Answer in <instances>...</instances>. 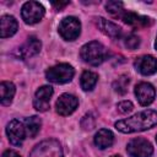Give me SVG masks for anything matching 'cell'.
I'll use <instances>...</instances> for the list:
<instances>
[{
    "mask_svg": "<svg viewBox=\"0 0 157 157\" xmlns=\"http://www.w3.org/2000/svg\"><path fill=\"white\" fill-rule=\"evenodd\" d=\"M156 125H157V112L152 109L142 110L132 117L118 120L114 124L117 130H119L120 132H125V134L148 130Z\"/></svg>",
    "mask_w": 157,
    "mask_h": 157,
    "instance_id": "obj_1",
    "label": "cell"
},
{
    "mask_svg": "<svg viewBox=\"0 0 157 157\" xmlns=\"http://www.w3.org/2000/svg\"><path fill=\"white\" fill-rule=\"evenodd\" d=\"M80 56L81 59L93 66L101 65L108 56V52L104 48V45L97 40H92L86 43L81 50H80Z\"/></svg>",
    "mask_w": 157,
    "mask_h": 157,
    "instance_id": "obj_2",
    "label": "cell"
},
{
    "mask_svg": "<svg viewBox=\"0 0 157 157\" xmlns=\"http://www.w3.org/2000/svg\"><path fill=\"white\" fill-rule=\"evenodd\" d=\"M74 75H75L74 67L66 63H61V64H58L55 66H52L45 72V77L48 81L54 82V83H59V85L70 82L72 80Z\"/></svg>",
    "mask_w": 157,
    "mask_h": 157,
    "instance_id": "obj_3",
    "label": "cell"
},
{
    "mask_svg": "<svg viewBox=\"0 0 157 157\" xmlns=\"http://www.w3.org/2000/svg\"><path fill=\"white\" fill-rule=\"evenodd\" d=\"M29 157H63V148L55 139H48L34 146Z\"/></svg>",
    "mask_w": 157,
    "mask_h": 157,
    "instance_id": "obj_4",
    "label": "cell"
},
{
    "mask_svg": "<svg viewBox=\"0 0 157 157\" xmlns=\"http://www.w3.org/2000/svg\"><path fill=\"white\" fill-rule=\"evenodd\" d=\"M59 34L65 40H75L81 32V22L74 16H69L61 20L59 23Z\"/></svg>",
    "mask_w": 157,
    "mask_h": 157,
    "instance_id": "obj_5",
    "label": "cell"
},
{
    "mask_svg": "<svg viewBox=\"0 0 157 157\" xmlns=\"http://www.w3.org/2000/svg\"><path fill=\"white\" fill-rule=\"evenodd\" d=\"M44 12H45V10H44L43 5L37 1H27L23 4V6L21 9L22 20L27 25H34V23L39 22L43 18Z\"/></svg>",
    "mask_w": 157,
    "mask_h": 157,
    "instance_id": "obj_6",
    "label": "cell"
},
{
    "mask_svg": "<svg viewBox=\"0 0 157 157\" xmlns=\"http://www.w3.org/2000/svg\"><path fill=\"white\" fill-rule=\"evenodd\" d=\"M126 151L131 157H151L153 153V147L146 139L136 137L128 144Z\"/></svg>",
    "mask_w": 157,
    "mask_h": 157,
    "instance_id": "obj_7",
    "label": "cell"
},
{
    "mask_svg": "<svg viewBox=\"0 0 157 157\" xmlns=\"http://www.w3.org/2000/svg\"><path fill=\"white\" fill-rule=\"evenodd\" d=\"M26 128L22 123L18 120L13 119L6 125V135L9 137V141L13 146H20L22 145L25 137H26Z\"/></svg>",
    "mask_w": 157,
    "mask_h": 157,
    "instance_id": "obj_8",
    "label": "cell"
},
{
    "mask_svg": "<svg viewBox=\"0 0 157 157\" xmlns=\"http://www.w3.org/2000/svg\"><path fill=\"white\" fill-rule=\"evenodd\" d=\"M77 105H78V99L75 96L69 94V93L61 94L55 103L56 113L63 117H66V115H70L71 113H74L75 109L77 108Z\"/></svg>",
    "mask_w": 157,
    "mask_h": 157,
    "instance_id": "obj_9",
    "label": "cell"
},
{
    "mask_svg": "<svg viewBox=\"0 0 157 157\" xmlns=\"http://www.w3.org/2000/svg\"><path fill=\"white\" fill-rule=\"evenodd\" d=\"M53 96V88L50 86H42L36 91L33 98V107L38 112H45L49 109L50 98Z\"/></svg>",
    "mask_w": 157,
    "mask_h": 157,
    "instance_id": "obj_10",
    "label": "cell"
},
{
    "mask_svg": "<svg viewBox=\"0 0 157 157\" xmlns=\"http://www.w3.org/2000/svg\"><path fill=\"white\" fill-rule=\"evenodd\" d=\"M135 96L141 105H148L156 97L155 87L148 82H140L135 87Z\"/></svg>",
    "mask_w": 157,
    "mask_h": 157,
    "instance_id": "obj_11",
    "label": "cell"
},
{
    "mask_svg": "<svg viewBox=\"0 0 157 157\" xmlns=\"http://www.w3.org/2000/svg\"><path fill=\"white\" fill-rule=\"evenodd\" d=\"M134 65L140 74L146 76L152 75L157 71V60L152 55H142L140 58H136Z\"/></svg>",
    "mask_w": 157,
    "mask_h": 157,
    "instance_id": "obj_12",
    "label": "cell"
},
{
    "mask_svg": "<svg viewBox=\"0 0 157 157\" xmlns=\"http://www.w3.org/2000/svg\"><path fill=\"white\" fill-rule=\"evenodd\" d=\"M42 48V43L40 40L34 37V36H31L27 38V40L18 48V56L21 59H27V58H31L36 54L39 53Z\"/></svg>",
    "mask_w": 157,
    "mask_h": 157,
    "instance_id": "obj_13",
    "label": "cell"
},
{
    "mask_svg": "<svg viewBox=\"0 0 157 157\" xmlns=\"http://www.w3.org/2000/svg\"><path fill=\"white\" fill-rule=\"evenodd\" d=\"M17 21L13 16L10 15H4L0 20V36L1 38H7L11 37L16 33L17 31Z\"/></svg>",
    "mask_w": 157,
    "mask_h": 157,
    "instance_id": "obj_14",
    "label": "cell"
},
{
    "mask_svg": "<svg viewBox=\"0 0 157 157\" xmlns=\"http://www.w3.org/2000/svg\"><path fill=\"white\" fill-rule=\"evenodd\" d=\"M96 23H97V27L101 29V32H103L105 36L110 38H119L121 36V28L103 17H98Z\"/></svg>",
    "mask_w": 157,
    "mask_h": 157,
    "instance_id": "obj_15",
    "label": "cell"
},
{
    "mask_svg": "<svg viewBox=\"0 0 157 157\" xmlns=\"http://www.w3.org/2000/svg\"><path fill=\"white\" fill-rule=\"evenodd\" d=\"M121 18L124 20L125 23H128V25H130L132 27H137V28H140V27H147V26H150L152 23V20L150 17L141 16V15H137V13L130 12V11H128V12L125 11Z\"/></svg>",
    "mask_w": 157,
    "mask_h": 157,
    "instance_id": "obj_16",
    "label": "cell"
},
{
    "mask_svg": "<svg viewBox=\"0 0 157 157\" xmlns=\"http://www.w3.org/2000/svg\"><path fill=\"white\" fill-rule=\"evenodd\" d=\"M113 142H114V135L108 129H99L94 135V145L101 150L110 147Z\"/></svg>",
    "mask_w": 157,
    "mask_h": 157,
    "instance_id": "obj_17",
    "label": "cell"
},
{
    "mask_svg": "<svg viewBox=\"0 0 157 157\" xmlns=\"http://www.w3.org/2000/svg\"><path fill=\"white\" fill-rule=\"evenodd\" d=\"M16 88L15 85L10 81H2L0 83V101L2 105H9L12 102Z\"/></svg>",
    "mask_w": 157,
    "mask_h": 157,
    "instance_id": "obj_18",
    "label": "cell"
},
{
    "mask_svg": "<svg viewBox=\"0 0 157 157\" xmlns=\"http://www.w3.org/2000/svg\"><path fill=\"white\" fill-rule=\"evenodd\" d=\"M98 81V75L93 71H83L82 75H81V80H80V83H81V88L83 91H91L93 90V87L96 86Z\"/></svg>",
    "mask_w": 157,
    "mask_h": 157,
    "instance_id": "obj_19",
    "label": "cell"
},
{
    "mask_svg": "<svg viewBox=\"0 0 157 157\" xmlns=\"http://www.w3.org/2000/svg\"><path fill=\"white\" fill-rule=\"evenodd\" d=\"M25 128H26V132L29 137H36L37 134L39 132L40 130V125H42V121L38 117L33 115V117H29V118H26L25 120Z\"/></svg>",
    "mask_w": 157,
    "mask_h": 157,
    "instance_id": "obj_20",
    "label": "cell"
},
{
    "mask_svg": "<svg viewBox=\"0 0 157 157\" xmlns=\"http://www.w3.org/2000/svg\"><path fill=\"white\" fill-rule=\"evenodd\" d=\"M105 10L113 17H123V15L125 12L124 4L121 1H108L105 4Z\"/></svg>",
    "mask_w": 157,
    "mask_h": 157,
    "instance_id": "obj_21",
    "label": "cell"
},
{
    "mask_svg": "<svg viewBox=\"0 0 157 157\" xmlns=\"http://www.w3.org/2000/svg\"><path fill=\"white\" fill-rule=\"evenodd\" d=\"M130 80L126 75H121L119 76L114 82H113V88L117 93L119 94H124L126 92V88H128V85H129Z\"/></svg>",
    "mask_w": 157,
    "mask_h": 157,
    "instance_id": "obj_22",
    "label": "cell"
},
{
    "mask_svg": "<svg viewBox=\"0 0 157 157\" xmlns=\"http://www.w3.org/2000/svg\"><path fill=\"white\" fill-rule=\"evenodd\" d=\"M124 44H125V47H126L128 49L134 50V49H136V48L140 45V38H139L136 34L130 33V34H128V36L125 37Z\"/></svg>",
    "mask_w": 157,
    "mask_h": 157,
    "instance_id": "obj_23",
    "label": "cell"
},
{
    "mask_svg": "<svg viewBox=\"0 0 157 157\" xmlns=\"http://www.w3.org/2000/svg\"><path fill=\"white\" fill-rule=\"evenodd\" d=\"M117 108L121 114H126V113H130L134 109V105H132V103L130 101H123V102L118 103Z\"/></svg>",
    "mask_w": 157,
    "mask_h": 157,
    "instance_id": "obj_24",
    "label": "cell"
},
{
    "mask_svg": "<svg viewBox=\"0 0 157 157\" xmlns=\"http://www.w3.org/2000/svg\"><path fill=\"white\" fill-rule=\"evenodd\" d=\"M52 5L56 9V10H61V9H64L66 5H69V1H59V2H52Z\"/></svg>",
    "mask_w": 157,
    "mask_h": 157,
    "instance_id": "obj_25",
    "label": "cell"
},
{
    "mask_svg": "<svg viewBox=\"0 0 157 157\" xmlns=\"http://www.w3.org/2000/svg\"><path fill=\"white\" fill-rule=\"evenodd\" d=\"M1 157H21V156H20L17 152L12 151V150H7V151H5V152L2 153Z\"/></svg>",
    "mask_w": 157,
    "mask_h": 157,
    "instance_id": "obj_26",
    "label": "cell"
},
{
    "mask_svg": "<svg viewBox=\"0 0 157 157\" xmlns=\"http://www.w3.org/2000/svg\"><path fill=\"white\" fill-rule=\"evenodd\" d=\"M155 47H156V49H157V36H156V42H155Z\"/></svg>",
    "mask_w": 157,
    "mask_h": 157,
    "instance_id": "obj_27",
    "label": "cell"
},
{
    "mask_svg": "<svg viewBox=\"0 0 157 157\" xmlns=\"http://www.w3.org/2000/svg\"><path fill=\"white\" fill-rule=\"evenodd\" d=\"M112 157H120L119 155H114V156H112Z\"/></svg>",
    "mask_w": 157,
    "mask_h": 157,
    "instance_id": "obj_28",
    "label": "cell"
},
{
    "mask_svg": "<svg viewBox=\"0 0 157 157\" xmlns=\"http://www.w3.org/2000/svg\"><path fill=\"white\" fill-rule=\"evenodd\" d=\"M156 142H157V136H156Z\"/></svg>",
    "mask_w": 157,
    "mask_h": 157,
    "instance_id": "obj_29",
    "label": "cell"
}]
</instances>
